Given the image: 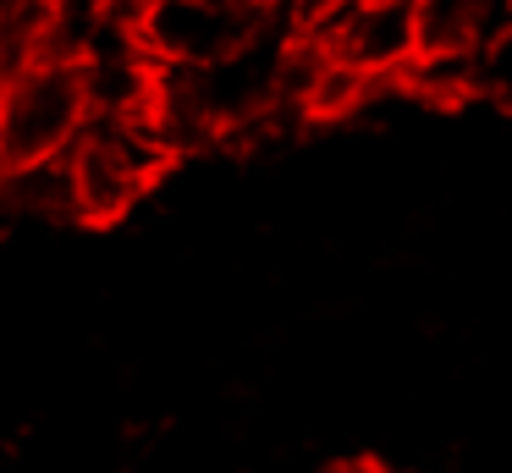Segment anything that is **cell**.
I'll return each mask as SVG.
<instances>
[{"instance_id":"2","label":"cell","mask_w":512,"mask_h":473,"mask_svg":"<svg viewBox=\"0 0 512 473\" xmlns=\"http://www.w3.org/2000/svg\"><path fill=\"white\" fill-rule=\"evenodd\" d=\"M89 127V88L78 61H34L0 88V171L45 165Z\"/></svg>"},{"instance_id":"6","label":"cell","mask_w":512,"mask_h":473,"mask_svg":"<svg viewBox=\"0 0 512 473\" xmlns=\"http://www.w3.org/2000/svg\"><path fill=\"white\" fill-rule=\"evenodd\" d=\"M12 6H28V11H50L56 0H12Z\"/></svg>"},{"instance_id":"4","label":"cell","mask_w":512,"mask_h":473,"mask_svg":"<svg viewBox=\"0 0 512 473\" xmlns=\"http://www.w3.org/2000/svg\"><path fill=\"white\" fill-rule=\"evenodd\" d=\"M474 99L512 110V28H501L474 50Z\"/></svg>"},{"instance_id":"3","label":"cell","mask_w":512,"mask_h":473,"mask_svg":"<svg viewBox=\"0 0 512 473\" xmlns=\"http://www.w3.org/2000/svg\"><path fill=\"white\" fill-rule=\"evenodd\" d=\"M314 44H325L336 61L353 66L369 83H397L419 55V11H413V0H364L342 28Z\"/></svg>"},{"instance_id":"1","label":"cell","mask_w":512,"mask_h":473,"mask_svg":"<svg viewBox=\"0 0 512 473\" xmlns=\"http://www.w3.org/2000/svg\"><path fill=\"white\" fill-rule=\"evenodd\" d=\"M171 165H177V154L155 132L149 110L144 116H89V127L67 149L78 226H111V220L133 215V204Z\"/></svg>"},{"instance_id":"7","label":"cell","mask_w":512,"mask_h":473,"mask_svg":"<svg viewBox=\"0 0 512 473\" xmlns=\"http://www.w3.org/2000/svg\"><path fill=\"white\" fill-rule=\"evenodd\" d=\"M331 473H375V468H364V462H347V468H331Z\"/></svg>"},{"instance_id":"5","label":"cell","mask_w":512,"mask_h":473,"mask_svg":"<svg viewBox=\"0 0 512 473\" xmlns=\"http://www.w3.org/2000/svg\"><path fill=\"white\" fill-rule=\"evenodd\" d=\"M358 6H364V0H276V11L287 17V28L303 33V39H325V33H336Z\"/></svg>"}]
</instances>
